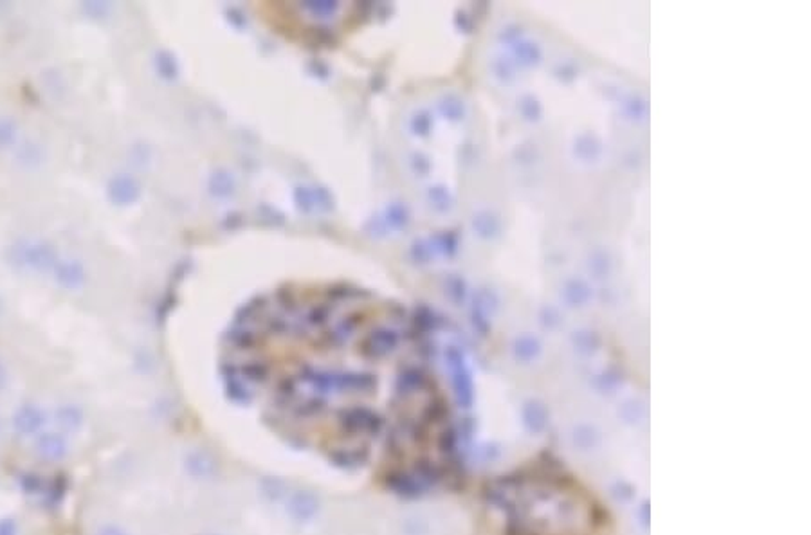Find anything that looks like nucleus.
<instances>
[{
  "mask_svg": "<svg viewBox=\"0 0 811 535\" xmlns=\"http://www.w3.org/2000/svg\"><path fill=\"white\" fill-rule=\"evenodd\" d=\"M260 11L263 17L272 20V26L276 29H280L281 33H287V37H299V40L303 42H323V40H332L334 33H330L325 23L336 22V20L354 19V17H363L364 8L361 4H332V2H325V4H308V11L310 17L303 13L299 4H263L260 6Z\"/></svg>",
  "mask_w": 811,
  "mask_h": 535,
  "instance_id": "obj_1",
  "label": "nucleus"
},
{
  "mask_svg": "<svg viewBox=\"0 0 811 535\" xmlns=\"http://www.w3.org/2000/svg\"><path fill=\"white\" fill-rule=\"evenodd\" d=\"M6 260L19 272H33V274H52V270L60 261V254L54 245L38 238H19L14 240L8 251Z\"/></svg>",
  "mask_w": 811,
  "mask_h": 535,
  "instance_id": "obj_2",
  "label": "nucleus"
},
{
  "mask_svg": "<svg viewBox=\"0 0 811 535\" xmlns=\"http://www.w3.org/2000/svg\"><path fill=\"white\" fill-rule=\"evenodd\" d=\"M52 279L60 289L67 290V292H78L83 289L85 281H87V272L79 260L60 258V261L52 270Z\"/></svg>",
  "mask_w": 811,
  "mask_h": 535,
  "instance_id": "obj_3",
  "label": "nucleus"
},
{
  "mask_svg": "<svg viewBox=\"0 0 811 535\" xmlns=\"http://www.w3.org/2000/svg\"><path fill=\"white\" fill-rule=\"evenodd\" d=\"M17 163L20 164V166L28 168V170H34V168L42 166L43 163V152H42V146L37 145V143H33V141H28V143H23L22 146L19 148V152H17Z\"/></svg>",
  "mask_w": 811,
  "mask_h": 535,
  "instance_id": "obj_4",
  "label": "nucleus"
},
{
  "mask_svg": "<svg viewBox=\"0 0 811 535\" xmlns=\"http://www.w3.org/2000/svg\"><path fill=\"white\" fill-rule=\"evenodd\" d=\"M19 141V123L10 116H0V150H10Z\"/></svg>",
  "mask_w": 811,
  "mask_h": 535,
  "instance_id": "obj_5",
  "label": "nucleus"
},
{
  "mask_svg": "<svg viewBox=\"0 0 811 535\" xmlns=\"http://www.w3.org/2000/svg\"><path fill=\"white\" fill-rule=\"evenodd\" d=\"M110 193H112L116 201H128V199H130L132 188L126 181H116V184H114V188L110 190Z\"/></svg>",
  "mask_w": 811,
  "mask_h": 535,
  "instance_id": "obj_6",
  "label": "nucleus"
},
{
  "mask_svg": "<svg viewBox=\"0 0 811 535\" xmlns=\"http://www.w3.org/2000/svg\"><path fill=\"white\" fill-rule=\"evenodd\" d=\"M0 378H2V372H0Z\"/></svg>",
  "mask_w": 811,
  "mask_h": 535,
  "instance_id": "obj_7",
  "label": "nucleus"
}]
</instances>
